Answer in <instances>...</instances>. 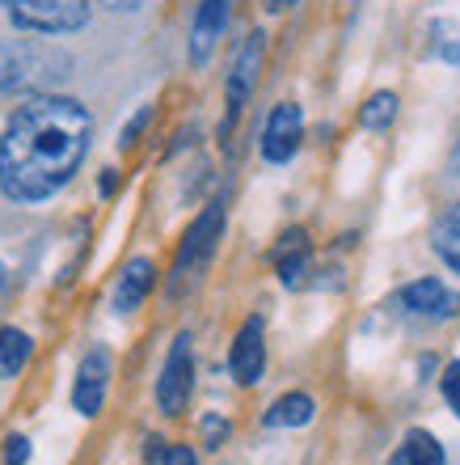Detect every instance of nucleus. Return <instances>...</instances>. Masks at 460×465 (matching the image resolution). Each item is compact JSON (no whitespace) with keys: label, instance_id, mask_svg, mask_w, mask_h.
Here are the masks:
<instances>
[{"label":"nucleus","instance_id":"obj_1","mask_svg":"<svg viewBox=\"0 0 460 465\" xmlns=\"http://www.w3.org/2000/svg\"><path fill=\"white\" fill-rule=\"evenodd\" d=\"M93 140V119L76 98L34 94L0 135V191L13 203H43L76 178Z\"/></svg>","mask_w":460,"mask_h":465},{"label":"nucleus","instance_id":"obj_2","mask_svg":"<svg viewBox=\"0 0 460 465\" xmlns=\"http://www.w3.org/2000/svg\"><path fill=\"white\" fill-rule=\"evenodd\" d=\"M73 60L51 43L34 38H5L0 43V89L5 94H43L47 85L64 81Z\"/></svg>","mask_w":460,"mask_h":465},{"label":"nucleus","instance_id":"obj_3","mask_svg":"<svg viewBox=\"0 0 460 465\" xmlns=\"http://www.w3.org/2000/svg\"><path fill=\"white\" fill-rule=\"evenodd\" d=\"M220 229H224V203H207L194 224L186 229L182 245H178V258H173V271H170V296H182L191 292L194 283L203 280L207 262L216 254V242H220Z\"/></svg>","mask_w":460,"mask_h":465},{"label":"nucleus","instance_id":"obj_4","mask_svg":"<svg viewBox=\"0 0 460 465\" xmlns=\"http://www.w3.org/2000/svg\"><path fill=\"white\" fill-rule=\"evenodd\" d=\"M9 22L30 35H73L85 30L93 0H0Z\"/></svg>","mask_w":460,"mask_h":465},{"label":"nucleus","instance_id":"obj_5","mask_svg":"<svg viewBox=\"0 0 460 465\" xmlns=\"http://www.w3.org/2000/svg\"><path fill=\"white\" fill-rule=\"evenodd\" d=\"M262 51H267V35H262V30H254V35H250V38L241 43L237 60H232L229 85H224V127H220L224 135L232 132V123L241 119L245 102H250V94H254V85H258V68H262Z\"/></svg>","mask_w":460,"mask_h":465},{"label":"nucleus","instance_id":"obj_6","mask_svg":"<svg viewBox=\"0 0 460 465\" xmlns=\"http://www.w3.org/2000/svg\"><path fill=\"white\" fill-rule=\"evenodd\" d=\"M194 390V364H191V334H178L165 355V368H161L157 381V402L165 415H182L186 402H191Z\"/></svg>","mask_w":460,"mask_h":465},{"label":"nucleus","instance_id":"obj_7","mask_svg":"<svg viewBox=\"0 0 460 465\" xmlns=\"http://www.w3.org/2000/svg\"><path fill=\"white\" fill-rule=\"evenodd\" d=\"M300 140H304V111L296 102H279L267 119V132H262V157L270 165H283V161L296 157Z\"/></svg>","mask_w":460,"mask_h":465},{"label":"nucleus","instance_id":"obj_8","mask_svg":"<svg viewBox=\"0 0 460 465\" xmlns=\"http://www.w3.org/2000/svg\"><path fill=\"white\" fill-rule=\"evenodd\" d=\"M397 305L418 313V318H431V322H448L460 313V296L452 292L444 280H414L406 283L397 292Z\"/></svg>","mask_w":460,"mask_h":465},{"label":"nucleus","instance_id":"obj_9","mask_svg":"<svg viewBox=\"0 0 460 465\" xmlns=\"http://www.w3.org/2000/svg\"><path fill=\"white\" fill-rule=\"evenodd\" d=\"M106 385H110V351L106 347H93V351L81 360L73 381V406L81 415H97L102 402H106Z\"/></svg>","mask_w":460,"mask_h":465},{"label":"nucleus","instance_id":"obj_10","mask_svg":"<svg viewBox=\"0 0 460 465\" xmlns=\"http://www.w3.org/2000/svg\"><path fill=\"white\" fill-rule=\"evenodd\" d=\"M267 368V343H262V318H250L241 326V334L232 339V355H229V372L237 385H258Z\"/></svg>","mask_w":460,"mask_h":465},{"label":"nucleus","instance_id":"obj_11","mask_svg":"<svg viewBox=\"0 0 460 465\" xmlns=\"http://www.w3.org/2000/svg\"><path fill=\"white\" fill-rule=\"evenodd\" d=\"M229 9H232V0H199L194 25H191V64L194 68H203V64L211 60V51H216L220 35H224V25H229Z\"/></svg>","mask_w":460,"mask_h":465},{"label":"nucleus","instance_id":"obj_12","mask_svg":"<svg viewBox=\"0 0 460 465\" xmlns=\"http://www.w3.org/2000/svg\"><path fill=\"white\" fill-rule=\"evenodd\" d=\"M152 283H157V267H152V258L135 254L132 262L119 271V283H114V296H110L114 313H135V309L144 305V296L152 292Z\"/></svg>","mask_w":460,"mask_h":465},{"label":"nucleus","instance_id":"obj_13","mask_svg":"<svg viewBox=\"0 0 460 465\" xmlns=\"http://www.w3.org/2000/svg\"><path fill=\"white\" fill-rule=\"evenodd\" d=\"M275 267L283 288H300L308 275V232L304 229H288L275 245Z\"/></svg>","mask_w":460,"mask_h":465},{"label":"nucleus","instance_id":"obj_14","mask_svg":"<svg viewBox=\"0 0 460 465\" xmlns=\"http://www.w3.org/2000/svg\"><path fill=\"white\" fill-rule=\"evenodd\" d=\"M431 245H436V254L444 258V267H452L460 275V203L439 212L436 229H431Z\"/></svg>","mask_w":460,"mask_h":465},{"label":"nucleus","instance_id":"obj_15","mask_svg":"<svg viewBox=\"0 0 460 465\" xmlns=\"http://www.w3.org/2000/svg\"><path fill=\"white\" fill-rule=\"evenodd\" d=\"M313 411L317 406L308 393H283L267 415H262V423H267V428H304V423H313Z\"/></svg>","mask_w":460,"mask_h":465},{"label":"nucleus","instance_id":"obj_16","mask_svg":"<svg viewBox=\"0 0 460 465\" xmlns=\"http://www.w3.org/2000/svg\"><path fill=\"white\" fill-rule=\"evenodd\" d=\"M30 351H34L30 334L17 331V326H0V377L5 381L17 377V372L30 364Z\"/></svg>","mask_w":460,"mask_h":465},{"label":"nucleus","instance_id":"obj_17","mask_svg":"<svg viewBox=\"0 0 460 465\" xmlns=\"http://www.w3.org/2000/svg\"><path fill=\"white\" fill-rule=\"evenodd\" d=\"M393 465H444V449H439L436 436H426V431H410L406 436V449Z\"/></svg>","mask_w":460,"mask_h":465},{"label":"nucleus","instance_id":"obj_18","mask_svg":"<svg viewBox=\"0 0 460 465\" xmlns=\"http://www.w3.org/2000/svg\"><path fill=\"white\" fill-rule=\"evenodd\" d=\"M393 119H397V94H372L364 102V111H359V123L367 132H385Z\"/></svg>","mask_w":460,"mask_h":465},{"label":"nucleus","instance_id":"obj_19","mask_svg":"<svg viewBox=\"0 0 460 465\" xmlns=\"http://www.w3.org/2000/svg\"><path fill=\"white\" fill-rule=\"evenodd\" d=\"M439 390H444V402L452 406L460 415V364H448L444 368V377H439Z\"/></svg>","mask_w":460,"mask_h":465},{"label":"nucleus","instance_id":"obj_20","mask_svg":"<svg viewBox=\"0 0 460 465\" xmlns=\"http://www.w3.org/2000/svg\"><path fill=\"white\" fill-rule=\"evenodd\" d=\"M229 419H220V415H207L203 419V440H207V449H220V444L229 440Z\"/></svg>","mask_w":460,"mask_h":465},{"label":"nucleus","instance_id":"obj_21","mask_svg":"<svg viewBox=\"0 0 460 465\" xmlns=\"http://www.w3.org/2000/svg\"><path fill=\"white\" fill-rule=\"evenodd\" d=\"M30 461V440L25 436H9L5 440V465H25Z\"/></svg>","mask_w":460,"mask_h":465},{"label":"nucleus","instance_id":"obj_22","mask_svg":"<svg viewBox=\"0 0 460 465\" xmlns=\"http://www.w3.org/2000/svg\"><path fill=\"white\" fill-rule=\"evenodd\" d=\"M148 119H152V106H144V111H140L132 123H127V127H122V140H119V144H122V148H132V144H135V135H140V132L148 127Z\"/></svg>","mask_w":460,"mask_h":465},{"label":"nucleus","instance_id":"obj_23","mask_svg":"<svg viewBox=\"0 0 460 465\" xmlns=\"http://www.w3.org/2000/svg\"><path fill=\"white\" fill-rule=\"evenodd\" d=\"M161 465H199V457H194V449H186V444H170V449L161 453Z\"/></svg>","mask_w":460,"mask_h":465},{"label":"nucleus","instance_id":"obj_24","mask_svg":"<svg viewBox=\"0 0 460 465\" xmlns=\"http://www.w3.org/2000/svg\"><path fill=\"white\" fill-rule=\"evenodd\" d=\"M93 5H106L110 13H132V9H140L144 0H93Z\"/></svg>","mask_w":460,"mask_h":465},{"label":"nucleus","instance_id":"obj_25","mask_svg":"<svg viewBox=\"0 0 460 465\" xmlns=\"http://www.w3.org/2000/svg\"><path fill=\"white\" fill-rule=\"evenodd\" d=\"M291 5H300V0H262L267 13H283V9H291Z\"/></svg>","mask_w":460,"mask_h":465},{"label":"nucleus","instance_id":"obj_26","mask_svg":"<svg viewBox=\"0 0 460 465\" xmlns=\"http://www.w3.org/2000/svg\"><path fill=\"white\" fill-rule=\"evenodd\" d=\"M110 191H114V170L102 173V195H110Z\"/></svg>","mask_w":460,"mask_h":465},{"label":"nucleus","instance_id":"obj_27","mask_svg":"<svg viewBox=\"0 0 460 465\" xmlns=\"http://www.w3.org/2000/svg\"><path fill=\"white\" fill-rule=\"evenodd\" d=\"M0 283H5V267H0Z\"/></svg>","mask_w":460,"mask_h":465}]
</instances>
